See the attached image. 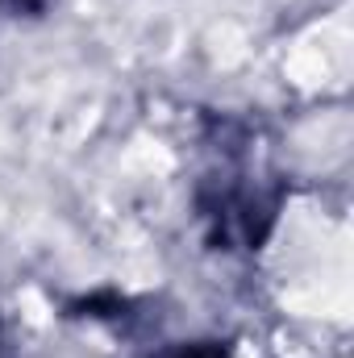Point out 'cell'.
Wrapping results in <instances>:
<instances>
[{
  "label": "cell",
  "mask_w": 354,
  "mask_h": 358,
  "mask_svg": "<svg viewBox=\"0 0 354 358\" xmlns=\"http://www.w3.org/2000/svg\"><path fill=\"white\" fill-rule=\"evenodd\" d=\"M155 358H229V350H221L213 342H196V346H171V350H163Z\"/></svg>",
  "instance_id": "1"
},
{
  "label": "cell",
  "mask_w": 354,
  "mask_h": 358,
  "mask_svg": "<svg viewBox=\"0 0 354 358\" xmlns=\"http://www.w3.org/2000/svg\"><path fill=\"white\" fill-rule=\"evenodd\" d=\"M0 358H17V355H13V342H8V334H4V325H0Z\"/></svg>",
  "instance_id": "2"
}]
</instances>
